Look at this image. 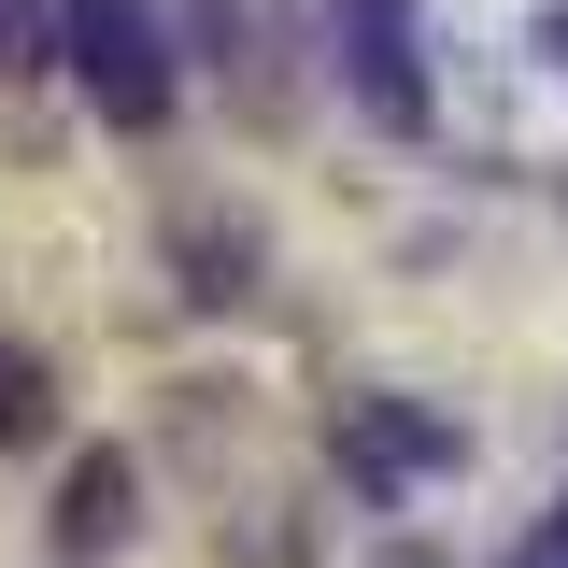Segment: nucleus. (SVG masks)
I'll return each instance as SVG.
<instances>
[{"label":"nucleus","instance_id":"obj_4","mask_svg":"<svg viewBox=\"0 0 568 568\" xmlns=\"http://www.w3.org/2000/svg\"><path fill=\"white\" fill-rule=\"evenodd\" d=\"M129 497H142V469H129V455H71L58 555H114V540H129Z\"/></svg>","mask_w":568,"mask_h":568},{"label":"nucleus","instance_id":"obj_7","mask_svg":"<svg viewBox=\"0 0 568 568\" xmlns=\"http://www.w3.org/2000/svg\"><path fill=\"white\" fill-rule=\"evenodd\" d=\"M29 426H43V369H29V355H0V440H29Z\"/></svg>","mask_w":568,"mask_h":568},{"label":"nucleus","instance_id":"obj_1","mask_svg":"<svg viewBox=\"0 0 568 568\" xmlns=\"http://www.w3.org/2000/svg\"><path fill=\"white\" fill-rule=\"evenodd\" d=\"M58 58L114 129L171 114V29H156V0H58Z\"/></svg>","mask_w":568,"mask_h":568},{"label":"nucleus","instance_id":"obj_9","mask_svg":"<svg viewBox=\"0 0 568 568\" xmlns=\"http://www.w3.org/2000/svg\"><path fill=\"white\" fill-rule=\"evenodd\" d=\"M540 555H568V497H555V526H540Z\"/></svg>","mask_w":568,"mask_h":568},{"label":"nucleus","instance_id":"obj_2","mask_svg":"<svg viewBox=\"0 0 568 568\" xmlns=\"http://www.w3.org/2000/svg\"><path fill=\"white\" fill-rule=\"evenodd\" d=\"M342 85L369 100V129H426V58H413V0H342Z\"/></svg>","mask_w":568,"mask_h":568},{"label":"nucleus","instance_id":"obj_3","mask_svg":"<svg viewBox=\"0 0 568 568\" xmlns=\"http://www.w3.org/2000/svg\"><path fill=\"white\" fill-rule=\"evenodd\" d=\"M342 469L369 497H398V484H426V469H455V426L426 413V398H342Z\"/></svg>","mask_w":568,"mask_h":568},{"label":"nucleus","instance_id":"obj_6","mask_svg":"<svg viewBox=\"0 0 568 568\" xmlns=\"http://www.w3.org/2000/svg\"><path fill=\"white\" fill-rule=\"evenodd\" d=\"M58 58V0H0V85Z\"/></svg>","mask_w":568,"mask_h":568},{"label":"nucleus","instance_id":"obj_5","mask_svg":"<svg viewBox=\"0 0 568 568\" xmlns=\"http://www.w3.org/2000/svg\"><path fill=\"white\" fill-rule=\"evenodd\" d=\"M171 242H185V298H213V313H242V298H256V242H242V227H213V213H185Z\"/></svg>","mask_w":568,"mask_h":568},{"label":"nucleus","instance_id":"obj_8","mask_svg":"<svg viewBox=\"0 0 568 568\" xmlns=\"http://www.w3.org/2000/svg\"><path fill=\"white\" fill-rule=\"evenodd\" d=\"M540 58H555V71H568V0H555V14H540Z\"/></svg>","mask_w":568,"mask_h":568}]
</instances>
